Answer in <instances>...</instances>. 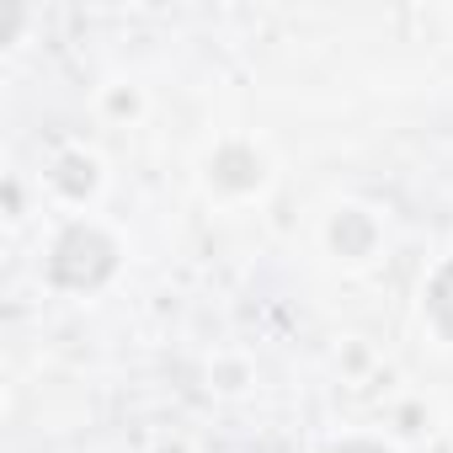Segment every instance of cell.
<instances>
[{"instance_id": "6da1fadb", "label": "cell", "mask_w": 453, "mask_h": 453, "mask_svg": "<svg viewBox=\"0 0 453 453\" xmlns=\"http://www.w3.org/2000/svg\"><path fill=\"white\" fill-rule=\"evenodd\" d=\"M112 267H118V251H112V241L96 235V230H70V235L54 246V262H49L54 283H65V288H96Z\"/></svg>"}, {"instance_id": "7a4b0ae2", "label": "cell", "mask_w": 453, "mask_h": 453, "mask_svg": "<svg viewBox=\"0 0 453 453\" xmlns=\"http://www.w3.org/2000/svg\"><path fill=\"white\" fill-rule=\"evenodd\" d=\"M426 304H432V320L453 336V262L437 273V283H432V294H426Z\"/></svg>"}, {"instance_id": "3957f363", "label": "cell", "mask_w": 453, "mask_h": 453, "mask_svg": "<svg viewBox=\"0 0 453 453\" xmlns=\"http://www.w3.org/2000/svg\"><path fill=\"white\" fill-rule=\"evenodd\" d=\"M342 453H379V448H368V442H352V448H342Z\"/></svg>"}]
</instances>
